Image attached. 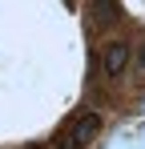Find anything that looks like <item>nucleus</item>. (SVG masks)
<instances>
[{
    "mask_svg": "<svg viewBox=\"0 0 145 149\" xmlns=\"http://www.w3.org/2000/svg\"><path fill=\"white\" fill-rule=\"evenodd\" d=\"M97 133H101V113H81V117L56 137V149H85Z\"/></svg>",
    "mask_w": 145,
    "mask_h": 149,
    "instance_id": "obj_1",
    "label": "nucleus"
},
{
    "mask_svg": "<svg viewBox=\"0 0 145 149\" xmlns=\"http://www.w3.org/2000/svg\"><path fill=\"white\" fill-rule=\"evenodd\" d=\"M129 56H133V49H129L125 40H109V45L101 49V69H105L109 77H121L125 65H129Z\"/></svg>",
    "mask_w": 145,
    "mask_h": 149,
    "instance_id": "obj_2",
    "label": "nucleus"
},
{
    "mask_svg": "<svg viewBox=\"0 0 145 149\" xmlns=\"http://www.w3.org/2000/svg\"><path fill=\"white\" fill-rule=\"evenodd\" d=\"M121 20V0H89V24L93 28H113Z\"/></svg>",
    "mask_w": 145,
    "mask_h": 149,
    "instance_id": "obj_3",
    "label": "nucleus"
},
{
    "mask_svg": "<svg viewBox=\"0 0 145 149\" xmlns=\"http://www.w3.org/2000/svg\"><path fill=\"white\" fill-rule=\"evenodd\" d=\"M137 65L145 69V40H141V49H137Z\"/></svg>",
    "mask_w": 145,
    "mask_h": 149,
    "instance_id": "obj_4",
    "label": "nucleus"
}]
</instances>
